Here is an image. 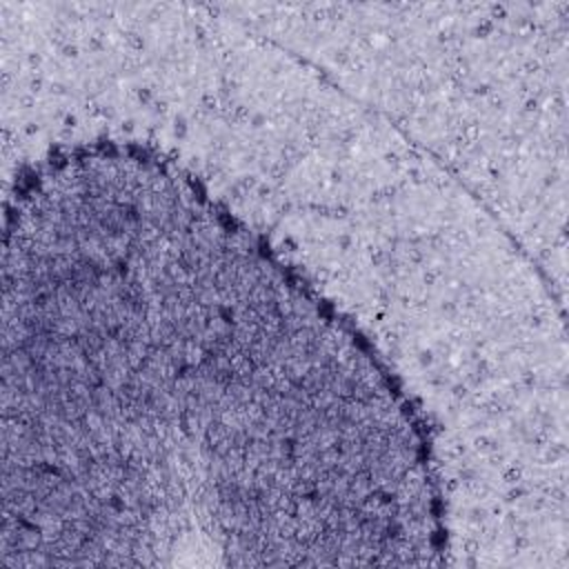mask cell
<instances>
[{
  "label": "cell",
  "instance_id": "obj_1",
  "mask_svg": "<svg viewBox=\"0 0 569 569\" xmlns=\"http://www.w3.org/2000/svg\"><path fill=\"white\" fill-rule=\"evenodd\" d=\"M433 478L420 411L300 280L116 238L2 287V560L382 562Z\"/></svg>",
  "mask_w": 569,
  "mask_h": 569
}]
</instances>
